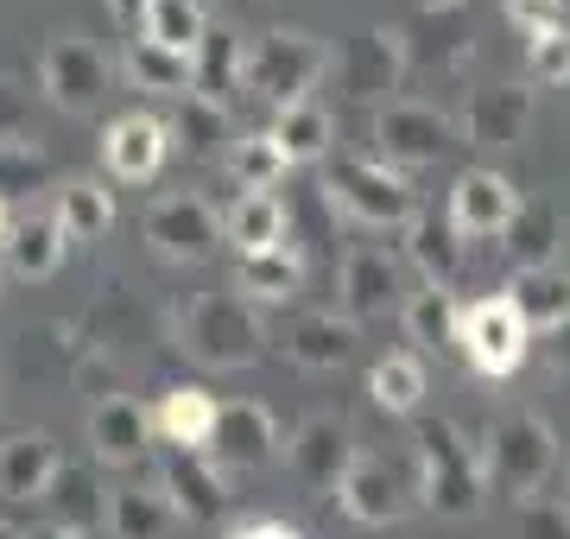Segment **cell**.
Instances as JSON below:
<instances>
[{"label": "cell", "instance_id": "5", "mask_svg": "<svg viewBox=\"0 0 570 539\" xmlns=\"http://www.w3.org/2000/svg\"><path fill=\"white\" fill-rule=\"evenodd\" d=\"M324 197H330V209H343L348 223H362V228H406L419 216L412 178L381 166L374 153L367 159H336L324 171Z\"/></svg>", "mask_w": 570, "mask_h": 539}, {"label": "cell", "instance_id": "17", "mask_svg": "<svg viewBox=\"0 0 570 539\" xmlns=\"http://www.w3.org/2000/svg\"><path fill=\"white\" fill-rule=\"evenodd\" d=\"M102 159L115 178H127V185H146V178H159V166L171 159V127L159 121V115H146V108H127V115H115L102 134Z\"/></svg>", "mask_w": 570, "mask_h": 539}, {"label": "cell", "instance_id": "43", "mask_svg": "<svg viewBox=\"0 0 570 539\" xmlns=\"http://www.w3.org/2000/svg\"><path fill=\"white\" fill-rule=\"evenodd\" d=\"M520 539H570V501H520Z\"/></svg>", "mask_w": 570, "mask_h": 539}, {"label": "cell", "instance_id": "27", "mask_svg": "<svg viewBox=\"0 0 570 539\" xmlns=\"http://www.w3.org/2000/svg\"><path fill=\"white\" fill-rule=\"evenodd\" d=\"M235 286H242V298L285 305L292 292L305 286V254H298V242H279V248H266V254H235Z\"/></svg>", "mask_w": 570, "mask_h": 539}, {"label": "cell", "instance_id": "9", "mask_svg": "<svg viewBox=\"0 0 570 539\" xmlns=\"http://www.w3.org/2000/svg\"><path fill=\"white\" fill-rule=\"evenodd\" d=\"M39 89L63 108V115H89V108L108 96V58L82 39V32H58L39 58Z\"/></svg>", "mask_w": 570, "mask_h": 539}, {"label": "cell", "instance_id": "10", "mask_svg": "<svg viewBox=\"0 0 570 539\" xmlns=\"http://www.w3.org/2000/svg\"><path fill=\"white\" fill-rule=\"evenodd\" d=\"M159 496L178 508L184 527H216L228 520V477L209 451H171L159 457Z\"/></svg>", "mask_w": 570, "mask_h": 539}, {"label": "cell", "instance_id": "47", "mask_svg": "<svg viewBox=\"0 0 570 539\" xmlns=\"http://www.w3.org/2000/svg\"><path fill=\"white\" fill-rule=\"evenodd\" d=\"M26 539H96V527H63V520H39Z\"/></svg>", "mask_w": 570, "mask_h": 539}, {"label": "cell", "instance_id": "36", "mask_svg": "<svg viewBox=\"0 0 570 539\" xmlns=\"http://www.w3.org/2000/svg\"><path fill=\"white\" fill-rule=\"evenodd\" d=\"M127 77H134V89H146V96H190V58H178V51H165V45H153L140 32V39H127Z\"/></svg>", "mask_w": 570, "mask_h": 539}, {"label": "cell", "instance_id": "23", "mask_svg": "<svg viewBox=\"0 0 570 539\" xmlns=\"http://www.w3.org/2000/svg\"><path fill=\"white\" fill-rule=\"evenodd\" d=\"M242 39H235V26H209L204 45H197V58H190V96H204V102L216 108H235V96H242Z\"/></svg>", "mask_w": 570, "mask_h": 539}, {"label": "cell", "instance_id": "19", "mask_svg": "<svg viewBox=\"0 0 570 539\" xmlns=\"http://www.w3.org/2000/svg\"><path fill=\"white\" fill-rule=\"evenodd\" d=\"M58 438L51 432H13L0 438V501H45L58 477Z\"/></svg>", "mask_w": 570, "mask_h": 539}, {"label": "cell", "instance_id": "49", "mask_svg": "<svg viewBox=\"0 0 570 539\" xmlns=\"http://www.w3.org/2000/svg\"><path fill=\"white\" fill-rule=\"evenodd\" d=\"M7 228H13V216H7V204H0V248H7Z\"/></svg>", "mask_w": 570, "mask_h": 539}, {"label": "cell", "instance_id": "22", "mask_svg": "<svg viewBox=\"0 0 570 539\" xmlns=\"http://www.w3.org/2000/svg\"><path fill=\"white\" fill-rule=\"evenodd\" d=\"M508 305L520 312V324L539 336H551L558 324H570V267H527L508 280Z\"/></svg>", "mask_w": 570, "mask_h": 539}, {"label": "cell", "instance_id": "29", "mask_svg": "<svg viewBox=\"0 0 570 539\" xmlns=\"http://www.w3.org/2000/svg\"><path fill=\"white\" fill-rule=\"evenodd\" d=\"M216 406L223 400L204 394V388H171V394L159 400V413H153V425H159L165 444H178V451H209V438H216Z\"/></svg>", "mask_w": 570, "mask_h": 539}, {"label": "cell", "instance_id": "20", "mask_svg": "<svg viewBox=\"0 0 570 539\" xmlns=\"http://www.w3.org/2000/svg\"><path fill=\"white\" fill-rule=\"evenodd\" d=\"M285 355L311 374H330L343 369L348 355H355V324L343 312H305L292 317V331H285Z\"/></svg>", "mask_w": 570, "mask_h": 539}, {"label": "cell", "instance_id": "46", "mask_svg": "<svg viewBox=\"0 0 570 539\" xmlns=\"http://www.w3.org/2000/svg\"><path fill=\"white\" fill-rule=\"evenodd\" d=\"M108 13H115V26L121 32H134V26H146V0H102Z\"/></svg>", "mask_w": 570, "mask_h": 539}, {"label": "cell", "instance_id": "7", "mask_svg": "<svg viewBox=\"0 0 570 539\" xmlns=\"http://www.w3.org/2000/svg\"><path fill=\"white\" fill-rule=\"evenodd\" d=\"M527 343H532V331L520 324V312L508 305V292H489V298L463 305L456 350L469 355V369H475V374H513L520 362H527Z\"/></svg>", "mask_w": 570, "mask_h": 539}, {"label": "cell", "instance_id": "21", "mask_svg": "<svg viewBox=\"0 0 570 539\" xmlns=\"http://www.w3.org/2000/svg\"><path fill=\"white\" fill-rule=\"evenodd\" d=\"M501 248H508L513 273H527V267H558V254L570 248L564 216H558L551 204H520V209H513V223L501 228Z\"/></svg>", "mask_w": 570, "mask_h": 539}, {"label": "cell", "instance_id": "1", "mask_svg": "<svg viewBox=\"0 0 570 539\" xmlns=\"http://www.w3.org/2000/svg\"><path fill=\"white\" fill-rule=\"evenodd\" d=\"M412 482H419V501L444 520H469L482 514V496H489V477H482V444H469L450 419H425L412 432Z\"/></svg>", "mask_w": 570, "mask_h": 539}, {"label": "cell", "instance_id": "35", "mask_svg": "<svg viewBox=\"0 0 570 539\" xmlns=\"http://www.w3.org/2000/svg\"><path fill=\"white\" fill-rule=\"evenodd\" d=\"M171 127V146H184V159H223V153H235V140H228V108L204 102V96H178V121Z\"/></svg>", "mask_w": 570, "mask_h": 539}, {"label": "cell", "instance_id": "13", "mask_svg": "<svg viewBox=\"0 0 570 539\" xmlns=\"http://www.w3.org/2000/svg\"><path fill=\"white\" fill-rule=\"evenodd\" d=\"M285 451L279 425L261 400H223L216 406V438H209V457L223 470H273Z\"/></svg>", "mask_w": 570, "mask_h": 539}, {"label": "cell", "instance_id": "50", "mask_svg": "<svg viewBox=\"0 0 570 539\" xmlns=\"http://www.w3.org/2000/svg\"><path fill=\"white\" fill-rule=\"evenodd\" d=\"M0 539H26V527H7V520H0Z\"/></svg>", "mask_w": 570, "mask_h": 539}, {"label": "cell", "instance_id": "4", "mask_svg": "<svg viewBox=\"0 0 570 539\" xmlns=\"http://www.w3.org/2000/svg\"><path fill=\"white\" fill-rule=\"evenodd\" d=\"M330 70V51L311 32H298V26H273V32H261V39L247 45V63H242V96H261V102H273V115L292 102H311V89H317V77Z\"/></svg>", "mask_w": 570, "mask_h": 539}, {"label": "cell", "instance_id": "51", "mask_svg": "<svg viewBox=\"0 0 570 539\" xmlns=\"http://www.w3.org/2000/svg\"><path fill=\"white\" fill-rule=\"evenodd\" d=\"M438 7H463V0H438Z\"/></svg>", "mask_w": 570, "mask_h": 539}, {"label": "cell", "instance_id": "30", "mask_svg": "<svg viewBox=\"0 0 570 539\" xmlns=\"http://www.w3.org/2000/svg\"><path fill=\"white\" fill-rule=\"evenodd\" d=\"M406 254H412V267L425 273V286H444L463 273V235L450 228V216H431V209H419L406 223Z\"/></svg>", "mask_w": 570, "mask_h": 539}, {"label": "cell", "instance_id": "52", "mask_svg": "<svg viewBox=\"0 0 570 539\" xmlns=\"http://www.w3.org/2000/svg\"><path fill=\"white\" fill-rule=\"evenodd\" d=\"M228 7H254V0H228Z\"/></svg>", "mask_w": 570, "mask_h": 539}, {"label": "cell", "instance_id": "18", "mask_svg": "<svg viewBox=\"0 0 570 539\" xmlns=\"http://www.w3.org/2000/svg\"><path fill=\"white\" fill-rule=\"evenodd\" d=\"M336 305H343L348 324H367V317L400 312V261L387 248H355L343 261V280H336Z\"/></svg>", "mask_w": 570, "mask_h": 539}, {"label": "cell", "instance_id": "34", "mask_svg": "<svg viewBox=\"0 0 570 539\" xmlns=\"http://www.w3.org/2000/svg\"><path fill=\"white\" fill-rule=\"evenodd\" d=\"M367 394H374V406L393 419H412L419 406H425V362L412 350H393L381 355L374 369H367Z\"/></svg>", "mask_w": 570, "mask_h": 539}, {"label": "cell", "instance_id": "41", "mask_svg": "<svg viewBox=\"0 0 570 539\" xmlns=\"http://www.w3.org/2000/svg\"><path fill=\"white\" fill-rule=\"evenodd\" d=\"M527 70H532V84H546V89H564L570 84V26L532 32V39H527Z\"/></svg>", "mask_w": 570, "mask_h": 539}, {"label": "cell", "instance_id": "31", "mask_svg": "<svg viewBox=\"0 0 570 539\" xmlns=\"http://www.w3.org/2000/svg\"><path fill=\"white\" fill-rule=\"evenodd\" d=\"M102 520H108V539H171L184 527L178 508L159 489H115Z\"/></svg>", "mask_w": 570, "mask_h": 539}, {"label": "cell", "instance_id": "24", "mask_svg": "<svg viewBox=\"0 0 570 539\" xmlns=\"http://www.w3.org/2000/svg\"><path fill=\"white\" fill-rule=\"evenodd\" d=\"M223 242H235V254H266L279 242H292V216H285V204L273 190H242L223 216Z\"/></svg>", "mask_w": 570, "mask_h": 539}, {"label": "cell", "instance_id": "12", "mask_svg": "<svg viewBox=\"0 0 570 539\" xmlns=\"http://www.w3.org/2000/svg\"><path fill=\"white\" fill-rule=\"evenodd\" d=\"M412 496H419V482H412L406 470H393L387 457H374V451H355L343 489H336V501H343V514L355 520V527H393V520L412 508Z\"/></svg>", "mask_w": 570, "mask_h": 539}, {"label": "cell", "instance_id": "8", "mask_svg": "<svg viewBox=\"0 0 570 539\" xmlns=\"http://www.w3.org/2000/svg\"><path fill=\"white\" fill-rule=\"evenodd\" d=\"M140 235L153 242V254H165V261H209L216 254V242H223V216L204 204V197H190V190H171V197H153L146 204V223Z\"/></svg>", "mask_w": 570, "mask_h": 539}, {"label": "cell", "instance_id": "42", "mask_svg": "<svg viewBox=\"0 0 570 539\" xmlns=\"http://www.w3.org/2000/svg\"><path fill=\"white\" fill-rule=\"evenodd\" d=\"M26 140H39L32 134V89L0 77V146H26Z\"/></svg>", "mask_w": 570, "mask_h": 539}, {"label": "cell", "instance_id": "33", "mask_svg": "<svg viewBox=\"0 0 570 539\" xmlns=\"http://www.w3.org/2000/svg\"><path fill=\"white\" fill-rule=\"evenodd\" d=\"M51 216H58L63 242H102L115 228V197H108L102 178H70V185H58Z\"/></svg>", "mask_w": 570, "mask_h": 539}, {"label": "cell", "instance_id": "44", "mask_svg": "<svg viewBox=\"0 0 570 539\" xmlns=\"http://www.w3.org/2000/svg\"><path fill=\"white\" fill-rule=\"evenodd\" d=\"M508 20L532 39V32H551V26H570V7L564 0H508Z\"/></svg>", "mask_w": 570, "mask_h": 539}, {"label": "cell", "instance_id": "32", "mask_svg": "<svg viewBox=\"0 0 570 539\" xmlns=\"http://www.w3.org/2000/svg\"><path fill=\"white\" fill-rule=\"evenodd\" d=\"M273 146L285 153V166H311V159H330V140H336V121H330L324 102H292L273 115Z\"/></svg>", "mask_w": 570, "mask_h": 539}, {"label": "cell", "instance_id": "25", "mask_svg": "<svg viewBox=\"0 0 570 539\" xmlns=\"http://www.w3.org/2000/svg\"><path fill=\"white\" fill-rule=\"evenodd\" d=\"M400 70H406L400 32H387V26H367L362 39L343 51V89L348 96H387V89L400 84Z\"/></svg>", "mask_w": 570, "mask_h": 539}, {"label": "cell", "instance_id": "37", "mask_svg": "<svg viewBox=\"0 0 570 539\" xmlns=\"http://www.w3.org/2000/svg\"><path fill=\"white\" fill-rule=\"evenodd\" d=\"M153 45L178 51V58H197V45L209 32V13L197 0H146V26H140Z\"/></svg>", "mask_w": 570, "mask_h": 539}, {"label": "cell", "instance_id": "11", "mask_svg": "<svg viewBox=\"0 0 570 539\" xmlns=\"http://www.w3.org/2000/svg\"><path fill=\"white\" fill-rule=\"evenodd\" d=\"M285 463H292V477L305 482L311 496H336L348 463H355V438H348V425L336 413H311L285 438Z\"/></svg>", "mask_w": 570, "mask_h": 539}, {"label": "cell", "instance_id": "40", "mask_svg": "<svg viewBox=\"0 0 570 539\" xmlns=\"http://www.w3.org/2000/svg\"><path fill=\"white\" fill-rule=\"evenodd\" d=\"M45 185H51V159H45L39 140L0 146V204H20V197H32Z\"/></svg>", "mask_w": 570, "mask_h": 539}, {"label": "cell", "instance_id": "15", "mask_svg": "<svg viewBox=\"0 0 570 539\" xmlns=\"http://www.w3.org/2000/svg\"><path fill=\"white\" fill-rule=\"evenodd\" d=\"M513 209H520V190H513L508 171H489V166H469L456 171V185H450V228L475 242V235H501L513 223Z\"/></svg>", "mask_w": 570, "mask_h": 539}, {"label": "cell", "instance_id": "26", "mask_svg": "<svg viewBox=\"0 0 570 539\" xmlns=\"http://www.w3.org/2000/svg\"><path fill=\"white\" fill-rule=\"evenodd\" d=\"M400 324H406L412 355L456 350V331H463V305H456L444 286H419V292H406V305H400Z\"/></svg>", "mask_w": 570, "mask_h": 539}, {"label": "cell", "instance_id": "3", "mask_svg": "<svg viewBox=\"0 0 570 539\" xmlns=\"http://www.w3.org/2000/svg\"><path fill=\"white\" fill-rule=\"evenodd\" d=\"M551 470H558V432H551V419H539L532 406L494 413L489 438H482V477H489L494 496L532 501L546 489Z\"/></svg>", "mask_w": 570, "mask_h": 539}, {"label": "cell", "instance_id": "38", "mask_svg": "<svg viewBox=\"0 0 570 539\" xmlns=\"http://www.w3.org/2000/svg\"><path fill=\"white\" fill-rule=\"evenodd\" d=\"M45 508H51V520H63V527H89L96 508H108V496L96 489L89 470H58L51 489H45Z\"/></svg>", "mask_w": 570, "mask_h": 539}, {"label": "cell", "instance_id": "28", "mask_svg": "<svg viewBox=\"0 0 570 539\" xmlns=\"http://www.w3.org/2000/svg\"><path fill=\"white\" fill-rule=\"evenodd\" d=\"M63 228H58V216L51 209H32V216H20V223L7 228V267L20 273V280H51V273L63 267Z\"/></svg>", "mask_w": 570, "mask_h": 539}, {"label": "cell", "instance_id": "39", "mask_svg": "<svg viewBox=\"0 0 570 539\" xmlns=\"http://www.w3.org/2000/svg\"><path fill=\"white\" fill-rule=\"evenodd\" d=\"M228 166H235V185L242 190H273L285 178V153L273 146V134H242L235 140V153H228Z\"/></svg>", "mask_w": 570, "mask_h": 539}, {"label": "cell", "instance_id": "6", "mask_svg": "<svg viewBox=\"0 0 570 539\" xmlns=\"http://www.w3.org/2000/svg\"><path fill=\"white\" fill-rule=\"evenodd\" d=\"M450 146H456V121L431 102H387L374 115V159L393 171L438 166Z\"/></svg>", "mask_w": 570, "mask_h": 539}, {"label": "cell", "instance_id": "45", "mask_svg": "<svg viewBox=\"0 0 570 539\" xmlns=\"http://www.w3.org/2000/svg\"><path fill=\"white\" fill-rule=\"evenodd\" d=\"M228 539H305V533H298L292 520H279V514H254V520H235Z\"/></svg>", "mask_w": 570, "mask_h": 539}, {"label": "cell", "instance_id": "48", "mask_svg": "<svg viewBox=\"0 0 570 539\" xmlns=\"http://www.w3.org/2000/svg\"><path fill=\"white\" fill-rule=\"evenodd\" d=\"M546 362H551V369H564V374H570V324H558V331L546 336Z\"/></svg>", "mask_w": 570, "mask_h": 539}, {"label": "cell", "instance_id": "14", "mask_svg": "<svg viewBox=\"0 0 570 539\" xmlns=\"http://www.w3.org/2000/svg\"><path fill=\"white\" fill-rule=\"evenodd\" d=\"M527 127H532V89L527 84H489V89L469 96L456 134L469 146H482V153H513V146L527 140Z\"/></svg>", "mask_w": 570, "mask_h": 539}, {"label": "cell", "instance_id": "2", "mask_svg": "<svg viewBox=\"0 0 570 539\" xmlns=\"http://www.w3.org/2000/svg\"><path fill=\"white\" fill-rule=\"evenodd\" d=\"M178 350L204 369H254L266 355V331L242 292H190L178 305Z\"/></svg>", "mask_w": 570, "mask_h": 539}, {"label": "cell", "instance_id": "53", "mask_svg": "<svg viewBox=\"0 0 570 539\" xmlns=\"http://www.w3.org/2000/svg\"><path fill=\"white\" fill-rule=\"evenodd\" d=\"M564 254H570V248H564Z\"/></svg>", "mask_w": 570, "mask_h": 539}, {"label": "cell", "instance_id": "16", "mask_svg": "<svg viewBox=\"0 0 570 539\" xmlns=\"http://www.w3.org/2000/svg\"><path fill=\"white\" fill-rule=\"evenodd\" d=\"M153 413H146L134 394H102L96 406H89V451H96V463H108V470H134L146 451H153Z\"/></svg>", "mask_w": 570, "mask_h": 539}]
</instances>
